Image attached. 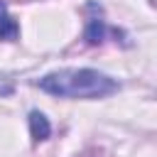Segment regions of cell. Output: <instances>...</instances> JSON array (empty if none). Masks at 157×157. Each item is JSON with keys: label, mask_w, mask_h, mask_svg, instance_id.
<instances>
[{"label": "cell", "mask_w": 157, "mask_h": 157, "mask_svg": "<svg viewBox=\"0 0 157 157\" xmlns=\"http://www.w3.org/2000/svg\"><path fill=\"white\" fill-rule=\"evenodd\" d=\"M103 34H105V25H103V20L91 17V20H88V27H86V32H83L86 42H88V44H98V42H103Z\"/></svg>", "instance_id": "cell-4"}, {"label": "cell", "mask_w": 157, "mask_h": 157, "mask_svg": "<svg viewBox=\"0 0 157 157\" xmlns=\"http://www.w3.org/2000/svg\"><path fill=\"white\" fill-rule=\"evenodd\" d=\"M29 132H32L34 142H39V140H47V137H49L52 125H49V120H47V115H44V113H39V110H32V113H29Z\"/></svg>", "instance_id": "cell-2"}, {"label": "cell", "mask_w": 157, "mask_h": 157, "mask_svg": "<svg viewBox=\"0 0 157 157\" xmlns=\"http://www.w3.org/2000/svg\"><path fill=\"white\" fill-rule=\"evenodd\" d=\"M37 86L59 98H105L118 91V81L96 69H59L37 81Z\"/></svg>", "instance_id": "cell-1"}, {"label": "cell", "mask_w": 157, "mask_h": 157, "mask_svg": "<svg viewBox=\"0 0 157 157\" xmlns=\"http://www.w3.org/2000/svg\"><path fill=\"white\" fill-rule=\"evenodd\" d=\"M17 34H20V27L12 20V15L7 12V5L0 0V39L12 42V39H17Z\"/></svg>", "instance_id": "cell-3"}]
</instances>
